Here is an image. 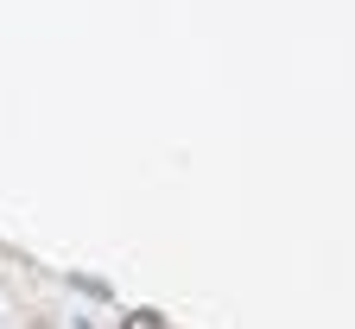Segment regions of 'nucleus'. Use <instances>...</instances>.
I'll return each mask as SVG.
<instances>
[]
</instances>
